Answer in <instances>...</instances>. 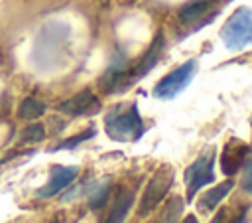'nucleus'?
I'll use <instances>...</instances> for the list:
<instances>
[{
	"label": "nucleus",
	"instance_id": "1",
	"mask_svg": "<svg viewBox=\"0 0 252 223\" xmlns=\"http://www.w3.org/2000/svg\"><path fill=\"white\" fill-rule=\"evenodd\" d=\"M106 134L116 142H136L144 134V120L136 103L116 105L104 118Z\"/></svg>",
	"mask_w": 252,
	"mask_h": 223
},
{
	"label": "nucleus",
	"instance_id": "2",
	"mask_svg": "<svg viewBox=\"0 0 252 223\" xmlns=\"http://www.w3.org/2000/svg\"><path fill=\"white\" fill-rule=\"evenodd\" d=\"M220 39L226 49L242 51L252 43V8H236L220 30Z\"/></svg>",
	"mask_w": 252,
	"mask_h": 223
},
{
	"label": "nucleus",
	"instance_id": "3",
	"mask_svg": "<svg viewBox=\"0 0 252 223\" xmlns=\"http://www.w3.org/2000/svg\"><path fill=\"white\" fill-rule=\"evenodd\" d=\"M197 73V61L189 59L183 65H179L177 69L169 71L156 87H154V97L156 99H173L177 97L181 91L187 89V85L193 81Z\"/></svg>",
	"mask_w": 252,
	"mask_h": 223
},
{
	"label": "nucleus",
	"instance_id": "4",
	"mask_svg": "<svg viewBox=\"0 0 252 223\" xmlns=\"http://www.w3.org/2000/svg\"><path fill=\"white\" fill-rule=\"evenodd\" d=\"M215 154L213 152H203L191 166H187L185 170V197L187 201H191L197 191L215 182Z\"/></svg>",
	"mask_w": 252,
	"mask_h": 223
},
{
	"label": "nucleus",
	"instance_id": "5",
	"mask_svg": "<svg viewBox=\"0 0 252 223\" xmlns=\"http://www.w3.org/2000/svg\"><path fill=\"white\" fill-rule=\"evenodd\" d=\"M173 182H175V174L169 168L158 170L152 176V180L148 182V186H146V191H144L142 201H140V207H138V215L140 217H146L148 213H152L158 207V203L165 197V193L169 191V187L173 186Z\"/></svg>",
	"mask_w": 252,
	"mask_h": 223
},
{
	"label": "nucleus",
	"instance_id": "6",
	"mask_svg": "<svg viewBox=\"0 0 252 223\" xmlns=\"http://www.w3.org/2000/svg\"><path fill=\"white\" fill-rule=\"evenodd\" d=\"M57 109L63 114H69V116H85V114L98 112L100 111V101L96 99V95L91 89H85V91L73 95L71 99L63 101Z\"/></svg>",
	"mask_w": 252,
	"mask_h": 223
},
{
	"label": "nucleus",
	"instance_id": "7",
	"mask_svg": "<svg viewBox=\"0 0 252 223\" xmlns=\"http://www.w3.org/2000/svg\"><path fill=\"white\" fill-rule=\"evenodd\" d=\"M248 152H250V146H248V144H244V142L238 140V138H230V140L224 144L222 152H220V170H222L226 176L236 174V172L242 168L244 158H246Z\"/></svg>",
	"mask_w": 252,
	"mask_h": 223
},
{
	"label": "nucleus",
	"instance_id": "8",
	"mask_svg": "<svg viewBox=\"0 0 252 223\" xmlns=\"http://www.w3.org/2000/svg\"><path fill=\"white\" fill-rule=\"evenodd\" d=\"M161 51H163V34L159 32V34L154 37V41H152L150 49L146 51V55L136 63V67L130 69V71H126V85H130V83H134L136 79H140V77H144L146 73H150L152 67L158 63Z\"/></svg>",
	"mask_w": 252,
	"mask_h": 223
},
{
	"label": "nucleus",
	"instance_id": "9",
	"mask_svg": "<svg viewBox=\"0 0 252 223\" xmlns=\"http://www.w3.org/2000/svg\"><path fill=\"white\" fill-rule=\"evenodd\" d=\"M77 174H79V168H75V166H65V168L63 166H55L53 172H51L49 182L37 191L39 197H53L55 193L63 191L77 178Z\"/></svg>",
	"mask_w": 252,
	"mask_h": 223
},
{
	"label": "nucleus",
	"instance_id": "10",
	"mask_svg": "<svg viewBox=\"0 0 252 223\" xmlns=\"http://www.w3.org/2000/svg\"><path fill=\"white\" fill-rule=\"evenodd\" d=\"M211 10V0H193L179 10V22L183 26H195Z\"/></svg>",
	"mask_w": 252,
	"mask_h": 223
},
{
	"label": "nucleus",
	"instance_id": "11",
	"mask_svg": "<svg viewBox=\"0 0 252 223\" xmlns=\"http://www.w3.org/2000/svg\"><path fill=\"white\" fill-rule=\"evenodd\" d=\"M132 201H134V193L130 189L122 187L116 193L114 203H112V209H110V213H108V217H106L104 223H124V219H126V215L130 211Z\"/></svg>",
	"mask_w": 252,
	"mask_h": 223
},
{
	"label": "nucleus",
	"instance_id": "12",
	"mask_svg": "<svg viewBox=\"0 0 252 223\" xmlns=\"http://www.w3.org/2000/svg\"><path fill=\"white\" fill-rule=\"evenodd\" d=\"M232 186H234V182H232V180H226V182H222L220 186H215V187H211L209 191H205V195L201 197V209H207V211L215 209V207L228 195V191L232 189Z\"/></svg>",
	"mask_w": 252,
	"mask_h": 223
},
{
	"label": "nucleus",
	"instance_id": "13",
	"mask_svg": "<svg viewBox=\"0 0 252 223\" xmlns=\"http://www.w3.org/2000/svg\"><path fill=\"white\" fill-rule=\"evenodd\" d=\"M43 112H45V105H43L41 101L33 99V97L24 99V101L20 103V107H18V116L24 118V120H35V118H39Z\"/></svg>",
	"mask_w": 252,
	"mask_h": 223
},
{
	"label": "nucleus",
	"instance_id": "14",
	"mask_svg": "<svg viewBox=\"0 0 252 223\" xmlns=\"http://www.w3.org/2000/svg\"><path fill=\"white\" fill-rule=\"evenodd\" d=\"M45 138V128L41 122H32L20 132V144H37Z\"/></svg>",
	"mask_w": 252,
	"mask_h": 223
},
{
	"label": "nucleus",
	"instance_id": "15",
	"mask_svg": "<svg viewBox=\"0 0 252 223\" xmlns=\"http://www.w3.org/2000/svg\"><path fill=\"white\" fill-rule=\"evenodd\" d=\"M181 209H183V203L179 197H173L169 199V203L165 205L161 217L158 219V223H177L179 221V215H181Z\"/></svg>",
	"mask_w": 252,
	"mask_h": 223
},
{
	"label": "nucleus",
	"instance_id": "16",
	"mask_svg": "<svg viewBox=\"0 0 252 223\" xmlns=\"http://www.w3.org/2000/svg\"><path fill=\"white\" fill-rule=\"evenodd\" d=\"M91 136H94V130H93V128H89V130H85V132H81V134H77V136H73V138H69V140L61 142L57 148H75L77 144H81V142L89 140Z\"/></svg>",
	"mask_w": 252,
	"mask_h": 223
},
{
	"label": "nucleus",
	"instance_id": "17",
	"mask_svg": "<svg viewBox=\"0 0 252 223\" xmlns=\"http://www.w3.org/2000/svg\"><path fill=\"white\" fill-rule=\"evenodd\" d=\"M106 195H108V186H106V184L98 186V187L91 193V207H100V205L106 201Z\"/></svg>",
	"mask_w": 252,
	"mask_h": 223
},
{
	"label": "nucleus",
	"instance_id": "18",
	"mask_svg": "<svg viewBox=\"0 0 252 223\" xmlns=\"http://www.w3.org/2000/svg\"><path fill=\"white\" fill-rule=\"evenodd\" d=\"M240 186H242V189H244V191L252 193V162L244 168V174H242V182H240Z\"/></svg>",
	"mask_w": 252,
	"mask_h": 223
},
{
	"label": "nucleus",
	"instance_id": "19",
	"mask_svg": "<svg viewBox=\"0 0 252 223\" xmlns=\"http://www.w3.org/2000/svg\"><path fill=\"white\" fill-rule=\"evenodd\" d=\"M224 215H226V213L220 209V211H219V213L213 217V221H211V223H224Z\"/></svg>",
	"mask_w": 252,
	"mask_h": 223
},
{
	"label": "nucleus",
	"instance_id": "20",
	"mask_svg": "<svg viewBox=\"0 0 252 223\" xmlns=\"http://www.w3.org/2000/svg\"><path fill=\"white\" fill-rule=\"evenodd\" d=\"M181 223H199V221H197V217H195V215H187Z\"/></svg>",
	"mask_w": 252,
	"mask_h": 223
},
{
	"label": "nucleus",
	"instance_id": "21",
	"mask_svg": "<svg viewBox=\"0 0 252 223\" xmlns=\"http://www.w3.org/2000/svg\"><path fill=\"white\" fill-rule=\"evenodd\" d=\"M51 223H57V221H51Z\"/></svg>",
	"mask_w": 252,
	"mask_h": 223
}]
</instances>
